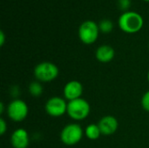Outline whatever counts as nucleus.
I'll return each mask as SVG.
<instances>
[{
	"label": "nucleus",
	"mask_w": 149,
	"mask_h": 148,
	"mask_svg": "<svg viewBox=\"0 0 149 148\" xmlns=\"http://www.w3.org/2000/svg\"><path fill=\"white\" fill-rule=\"evenodd\" d=\"M63 92L65 99L69 101L79 99L83 93V85L79 81L77 80L69 81L65 84Z\"/></svg>",
	"instance_id": "8"
},
{
	"label": "nucleus",
	"mask_w": 149,
	"mask_h": 148,
	"mask_svg": "<svg viewBox=\"0 0 149 148\" xmlns=\"http://www.w3.org/2000/svg\"><path fill=\"white\" fill-rule=\"evenodd\" d=\"M85 134L89 140H95L100 137L101 132H100V129L98 124H90L86 127Z\"/></svg>",
	"instance_id": "12"
},
{
	"label": "nucleus",
	"mask_w": 149,
	"mask_h": 148,
	"mask_svg": "<svg viewBox=\"0 0 149 148\" xmlns=\"http://www.w3.org/2000/svg\"><path fill=\"white\" fill-rule=\"evenodd\" d=\"M6 131H7V124L5 120L3 118H1L0 119V134L3 135Z\"/></svg>",
	"instance_id": "17"
},
{
	"label": "nucleus",
	"mask_w": 149,
	"mask_h": 148,
	"mask_svg": "<svg viewBox=\"0 0 149 148\" xmlns=\"http://www.w3.org/2000/svg\"><path fill=\"white\" fill-rule=\"evenodd\" d=\"M83 134V129L79 124L71 123L62 129L60 133V140L66 146H73L81 140Z\"/></svg>",
	"instance_id": "5"
},
{
	"label": "nucleus",
	"mask_w": 149,
	"mask_h": 148,
	"mask_svg": "<svg viewBox=\"0 0 149 148\" xmlns=\"http://www.w3.org/2000/svg\"><path fill=\"white\" fill-rule=\"evenodd\" d=\"M100 28L94 21L86 20L83 22L79 28V38L85 44H92L99 38Z\"/></svg>",
	"instance_id": "4"
},
{
	"label": "nucleus",
	"mask_w": 149,
	"mask_h": 148,
	"mask_svg": "<svg viewBox=\"0 0 149 148\" xmlns=\"http://www.w3.org/2000/svg\"><path fill=\"white\" fill-rule=\"evenodd\" d=\"M148 83H149V71H148Z\"/></svg>",
	"instance_id": "20"
},
{
	"label": "nucleus",
	"mask_w": 149,
	"mask_h": 148,
	"mask_svg": "<svg viewBox=\"0 0 149 148\" xmlns=\"http://www.w3.org/2000/svg\"><path fill=\"white\" fill-rule=\"evenodd\" d=\"M45 112L52 117H60L67 112V103L61 97L50 98L45 106Z\"/></svg>",
	"instance_id": "7"
},
{
	"label": "nucleus",
	"mask_w": 149,
	"mask_h": 148,
	"mask_svg": "<svg viewBox=\"0 0 149 148\" xmlns=\"http://www.w3.org/2000/svg\"><path fill=\"white\" fill-rule=\"evenodd\" d=\"M143 1H145V2H149V0H143Z\"/></svg>",
	"instance_id": "21"
},
{
	"label": "nucleus",
	"mask_w": 149,
	"mask_h": 148,
	"mask_svg": "<svg viewBox=\"0 0 149 148\" xmlns=\"http://www.w3.org/2000/svg\"><path fill=\"white\" fill-rule=\"evenodd\" d=\"M141 106L143 109L149 113V91L144 93L141 99Z\"/></svg>",
	"instance_id": "15"
},
{
	"label": "nucleus",
	"mask_w": 149,
	"mask_h": 148,
	"mask_svg": "<svg viewBox=\"0 0 149 148\" xmlns=\"http://www.w3.org/2000/svg\"><path fill=\"white\" fill-rule=\"evenodd\" d=\"M99 28L100 31L103 33H110L113 31V24L111 20L109 19H103L100 22L99 24Z\"/></svg>",
	"instance_id": "14"
},
{
	"label": "nucleus",
	"mask_w": 149,
	"mask_h": 148,
	"mask_svg": "<svg viewBox=\"0 0 149 148\" xmlns=\"http://www.w3.org/2000/svg\"><path fill=\"white\" fill-rule=\"evenodd\" d=\"M27 104L19 99H13L7 106L8 117L14 122H21L25 120L28 115Z\"/></svg>",
	"instance_id": "6"
},
{
	"label": "nucleus",
	"mask_w": 149,
	"mask_h": 148,
	"mask_svg": "<svg viewBox=\"0 0 149 148\" xmlns=\"http://www.w3.org/2000/svg\"><path fill=\"white\" fill-rule=\"evenodd\" d=\"M115 52L112 46L108 44H103L97 48L95 51V57L100 63H109L114 58Z\"/></svg>",
	"instance_id": "11"
},
{
	"label": "nucleus",
	"mask_w": 149,
	"mask_h": 148,
	"mask_svg": "<svg viewBox=\"0 0 149 148\" xmlns=\"http://www.w3.org/2000/svg\"><path fill=\"white\" fill-rule=\"evenodd\" d=\"M3 109H4V105H3V103H0V113L2 114V113H3Z\"/></svg>",
	"instance_id": "19"
},
{
	"label": "nucleus",
	"mask_w": 149,
	"mask_h": 148,
	"mask_svg": "<svg viewBox=\"0 0 149 148\" xmlns=\"http://www.w3.org/2000/svg\"><path fill=\"white\" fill-rule=\"evenodd\" d=\"M119 6L122 10L127 11L128 8L130 7L131 4V0H118Z\"/></svg>",
	"instance_id": "16"
},
{
	"label": "nucleus",
	"mask_w": 149,
	"mask_h": 148,
	"mask_svg": "<svg viewBox=\"0 0 149 148\" xmlns=\"http://www.w3.org/2000/svg\"><path fill=\"white\" fill-rule=\"evenodd\" d=\"M58 66L48 61L41 62L38 64L33 71L34 76L39 82H51L54 79H56L58 76Z\"/></svg>",
	"instance_id": "3"
},
{
	"label": "nucleus",
	"mask_w": 149,
	"mask_h": 148,
	"mask_svg": "<svg viewBox=\"0 0 149 148\" xmlns=\"http://www.w3.org/2000/svg\"><path fill=\"white\" fill-rule=\"evenodd\" d=\"M29 92L33 97H39L43 93V86L39 81H33L29 85Z\"/></svg>",
	"instance_id": "13"
},
{
	"label": "nucleus",
	"mask_w": 149,
	"mask_h": 148,
	"mask_svg": "<svg viewBox=\"0 0 149 148\" xmlns=\"http://www.w3.org/2000/svg\"><path fill=\"white\" fill-rule=\"evenodd\" d=\"M91 106L89 103L82 99H77L67 103V112L68 116L76 121H80L86 119L90 113Z\"/></svg>",
	"instance_id": "2"
},
{
	"label": "nucleus",
	"mask_w": 149,
	"mask_h": 148,
	"mask_svg": "<svg viewBox=\"0 0 149 148\" xmlns=\"http://www.w3.org/2000/svg\"><path fill=\"white\" fill-rule=\"evenodd\" d=\"M10 143L14 148H27L29 146V135L26 130L18 128L10 136Z\"/></svg>",
	"instance_id": "10"
},
{
	"label": "nucleus",
	"mask_w": 149,
	"mask_h": 148,
	"mask_svg": "<svg viewBox=\"0 0 149 148\" xmlns=\"http://www.w3.org/2000/svg\"><path fill=\"white\" fill-rule=\"evenodd\" d=\"M98 126L100 129L101 134L105 135V136H109L113 134L119 126V123L118 120L115 117L111 116V115H107V116H104L102 117L99 123Z\"/></svg>",
	"instance_id": "9"
},
{
	"label": "nucleus",
	"mask_w": 149,
	"mask_h": 148,
	"mask_svg": "<svg viewBox=\"0 0 149 148\" xmlns=\"http://www.w3.org/2000/svg\"><path fill=\"white\" fill-rule=\"evenodd\" d=\"M118 24L120 30L128 34H134L140 31L144 24L142 16L136 11H124L118 19Z\"/></svg>",
	"instance_id": "1"
},
{
	"label": "nucleus",
	"mask_w": 149,
	"mask_h": 148,
	"mask_svg": "<svg viewBox=\"0 0 149 148\" xmlns=\"http://www.w3.org/2000/svg\"><path fill=\"white\" fill-rule=\"evenodd\" d=\"M5 42V35L3 31H0V45L3 46Z\"/></svg>",
	"instance_id": "18"
}]
</instances>
